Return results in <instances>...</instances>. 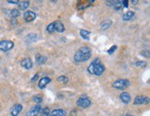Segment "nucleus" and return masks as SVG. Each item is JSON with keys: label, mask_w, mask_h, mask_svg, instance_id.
Returning a JSON list of instances; mask_svg holds the SVG:
<instances>
[{"label": "nucleus", "mask_w": 150, "mask_h": 116, "mask_svg": "<svg viewBox=\"0 0 150 116\" xmlns=\"http://www.w3.org/2000/svg\"><path fill=\"white\" fill-rule=\"evenodd\" d=\"M41 116H49L50 115V110L49 108H44L43 110H41Z\"/></svg>", "instance_id": "aec40b11"}, {"label": "nucleus", "mask_w": 150, "mask_h": 116, "mask_svg": "<svg viewBox=\"0 0 150 116\" xmlns=\"http://www.w3.org/2000/svg\"><path fill=\"white\" fill-rule=\"evenodd\" d=\"M50 116H66V113H65L64 110L58 109V110H54L52 111L50 113Z\"/></svg>", "instance_id": "2eb2a0df"}, {"label": "nucleus", "mask_w": 150, "mask_h": 116, "mask_svg": "<svg viewBox=\"0 0 150 116\" xmlns=\"http://www.w3.org/2000/svg\"><path fill=\"white\" fill-rule=\"evenodd\" d=\"M46 30L48 31L49 33H53L54 31H55V27H54V22H52L50 23L49 25H48L46 27Z\"/></svg>", "instance_id": "b1692460"}, {"label": "nucleus", "mask_w": 150, "mask_h": 116, "mask_svg": "<svg viewBox=\"0 0 150 116\" xmlns=\"http://www.w3.org/2000/svg\"><path fill=\"white\" fill-rule=\"evenodd\" d=\"M105 71V66L98 58L95 59L88 66V72L92 75L101 76Z\"/></svg>", "instance_id": "f257e3e1"}, {"label": "nucleus", "mask_w": 150, "mask_h": 116, "mask_svg": "<svg viewBox=\"0 0 150 116\" xmlns=\"http://www.w3.org/2000/svg\"><path fill=\"white\" fill-rule=\"evenodd\" d=\"M91 56V50L88 47H82L79 51L76 52L74 55L75 62H84L90 58Z\"/></svg>", "instance_id": "f03ea898"}, {"label": "nucleus", "mask_w": 150, "mask_h": 116, "mask_svg": "<svg viewBox=\"0 0 150 116\" xmlns=\"http://www.w3.org/2000/svg\"><path fill=\"white\" fill-rule=\"evenodd\" d=\"M58 80H59V82L62 83V84H66L69 81V78L67 77H65V76H60V77H59Z\"/></svg>", "instance_id": "5701e85b"}, {"label": "nucleus", "mask_w": 150, "mask_h": 116, "mask_svg": "<svg viewBox=\"0 0 150 116\" xmlns=\"http://www.w3.org/2000/svg\"><path fill=\"white\" fill-rule=\"evenodd\" d=\"M77 105L81 108H83V109H86V108L90 107L91 101L86 96H83V97H81L78 101H77Z\"/></svg>", "instance_id": "20e7f679"}, {"label": "nucleus", "mask_w": 150, "mask_h": 116, "mask_svg": "<svg viewBox=\"0 0 150 116\" xmlns=\"http://www.w3.org/2000/svg\"><path fill=\"white\" fill-rule=\"evenodd\" d=\"M121 4H122V7H128V4H129V1H127V0H124V1H121Z\"/></svg>", "instance_id": "bb28decb"}, {"label": "nucleus", "mask_w": 150, "mask_h": 116, "mask_svg": "<svg viewBox=\"0 0 150 116\" xmlns=\"http://www.w3.org/2000/svg\"><path fill=\"white\" fill-rule=\"evenodd\" d=\"M20 14L21 13H20V10H18V9H12L10 11V16L12 18H18Z\"/></svg>", "instance_id": "4be33fe9"}, {"label": "nucleus", "mask_w": 150, "mask_h": 116, "mask_svg": "<svg viewBox=\"0 0 150 116\" xmlns=\"http://www.w3.org/2000/svg\"><path fill=\"white\" fill-rule=\"evenodd\" d=\"M35 61H36V63L38 64V65H43V64H44L46 62V57L43 56V55L38 54L35 57Z\"/></svg>", "instance_id": "f3484780"}, {"label": "nucleus", "mask_w": 150, "mask_h": 116, "mask_svg": "<svg viewBox=\"0 0 150 116\" xmlns=\"http://www.w3.org/2000/svg\"><path fill=\"white\" fill-rule=\"evenodd\" d=\"M120 101H122L124 104H128V103L131 101V96L127 92H122L120 95Z\"/></svg>", "instance_id": "f8f14e48"}, {"label": "nucleus", "mask_w": 150, "mask_h": 116, "mask_svg": "<svg viewBox=\"0 0 150 116\" xmlns=\"http://www.w3.org/2000/svg\"><path fill=\"white\" fill-rule=\"evenodd\" d=\"M38 77H39V76H38V74H36V75L34 76V77L32 78V82H34V81H36V80H37Z\"/></svg>", "instance_id": "c756f323"}, {"label": "nucleus", "mask_w": 150, "mask_h": 116, "mask_svg": "<svg viewBox=\"0 0 150 116\" xmlns=\"http://www.w3.org/2000/svg\"><path fill=\"white\" fill-rule=\"evenodd\" d=\"M124 116H133V115H131V114H126V115H124Z\"/></svg>", "instance_id": "473e14b6"}, {"label": "nucleus", "mask_w": 150, "mask_h": 116, "mask_svg": "<svg viewBox=\"0 0 150 116\" xmlns=\"http://www.w3.org/2000/svg\"><path fill=\"white\" fill-rule=\"evenodd\" d=\"M141 54H142V55H144L145 57H149V51H147V52H142Z\"/></svg>", "instance_id": "cd10ccee"}, {"label": "nucleus", "mask_w": 150, "mask_h": 116, "mask_svg": "<svg viewBox=\"0 0 150 116\" xmlns=\"http://www.w3.org/2000/svg\"><path fill=\"white\" fill-rule=\"evenodd\" d=\"M54 27H55V31H59V32H63L65 30V27L63 24L59 21H57L54 22Z\"/></svg>", "instance_id": "ddd939ff"}, {"label": "nucleus", "mask_w": 150, "mask_h": 116, "mask_svg": "<svg viewBox=\"0 0 150 116\" xmlns=\"http://www.w3.org/2000/svg\"><path fill=\"white\" fill-rule=\"evenodd\" d=\"M14 46L13 42L9 41V40H4V41L0 42V51L3 52H7L11 50Z\"/></svg>", "instance_id": "39448f33"}, {"label": "nucleus", "mask_w": 150, "mask_h": 116, "mask_svg": "<svg viewBox=\"0 0 150 116\" xmlns=\"http://www.w3.org/2000/svg\"><path fill=\"white\" fill-rule=\"evenodd\" d=\"M19 9L21 10H25L27 9L30 6V2L29 1H19Z\"/></svg>", "instance_id": "dca6fc26"}, {"label": "nucleus", "mask_w": 150, "mask_h": 116, "mask_svg": "<svg viewBox=\"0 0 150 116\" xmlns=\"http://www.w3.org/2000/svg\"><path fill=\"white\" fill-rule=\"evenodd\" d=\"M41 110H42L41 106L38 104V105H36L34 107H32V109L27 113L26 116H37L40 111H41Z\"/></svg>", "instance_id": "0eeeda50"}, {"label": "nucleus", "mask_w": 150, "mask_h": 116, "mask_svg": "<svg viewBox=\"0 0 150 116\" xmlns=\"http://www.w3.org/2000/svg\"><path fill=\"white\" fill-rule=\"evenodd\" d=\"M116 49H117V46H116V45H113V46L110 47V49H109V50L108 51V53L109 54H113V53H114V52L116 51Z\"/></svg>", "instance_id": "a878e982"}, {"label": "nucleus", "mask_w": 150, "mask_h": 116, "mask_svg": "<svg viewBox=\"0 0 150 116\" xmlns=\"http://www.w3.org/2000/svg\"><path fill=\"white\" fill-rule=\"evenodd\" d=\"M129 86H131V82L128 79H118L113 83V87L117 89H125Z\"/></svg>", "instance_id": "7ed1b4c3"}, {"label": "nucleus", "mask_w": 150, "mask_h": 116, "mask_svg": "<svg viewBox=\"0 0 150 116\" xmlns=\"http://www.w3.org/2000/svg\"><path fill=\"white\" fill-rule=\"evenodd\" d=\"M21 66L25 69H31L32 67V61L30 58H23L21 61Z\"/></svg>", "instance_id": "1a4fd4ad"}, {"label": "nucleus", "mask_w": 150, "mask_h": 116, "mask_svg": "<svg viewBox=\"0 0 150 116\" xmlns=\"http://www.w3.org/2000/svg\"><path fill=\"white\" fill-rule=\"evenodd\" d=\"M80 35L82 36V38H83L84 40H88L90 39V31L85 30H80Z\"/></svg>", "instance_id": "a211bd4d"}, {"label": "nucleus", "mask_w": 150, "mask_h": 116, "mask_svg": "<svg viewBox=\"0 0 150 116\" xmlns=\"http://www.w3.org/2000/svg\"><path fill=\"white\" fill-rule=\"evenodd\" d=\"M132 3H133V4H135H135L138 3V1H132Z\"/></svg>", "instance_id": "2f4dec72"}, {"label": "nucleus", "mask_w": 150, "mask_h": 116, "mask_svg": "<svg viewBox=\"0 0 150 116\" xmlns=\"http://www.w3.org/2000/svg\"><path fill=\"white\" fill-rule=\"evenodd\" d=\"M7 2L9 4H19V1H15V0H9Z\"/></svg>", "instance_id": "7c9ffc66"}, {"label": "nucleus", "mask_w": 150, "mask_h": 116, "mask_svg": "<svg viewBox=\"0 0 150 116\" xmlns=\"http://www.w3.org/2000/svg\"><path fill=\"white\" fill-rule=\"evenodd\" d=\"M51 82V78H48V77H46V78H43L40 79V81L38 83V86L40 89H44V87H46L47 84H49Z\"/></svg>", "instance_id": "9b49d317"}, {"label": "nucleus", "mask_w": 150, "mask_h": 116, "mask_svg": "<svg viewBox=\"0 0 150 116\" xmlns=\"http://www.w3.org/2000/svg\"><path fill=\"white\" fill-rule=\"evenodd\" d=\"M149 102V98L147 97H144V96H137L135 99V101H133V104L135 105H140V104H147Z\"/></svg>", "instance_id": "423d86ee"}, {"label": "nucleus", "mask_w": 150, "mask_h": 116, "mask_svg": "<svg viewBox=\"0 0 150 116\" xmlns=\"http://www.w3.org/2000/svg\"><path fill=\"white\" fill-rule=\"evenodd\" d=\"M22 105L15 104L13 107L11 108V111H10L11 116H18L20 114V113L22 111Z\"/></svg>", "instance_id": "9d476101"}, {"label": "nucleus", "mask_w": 150, "mask_h": 116, "mask_svg": "<svg viewBox=\"0 0 150 116\" xmlns=\"http://www.w3.org/2000/svg\"><path fill=\"white\" fill-rule=\"evenodd\" d=\"M136 66H140V67H145L147 66V63L144 61H137L136 62Z\"/></svg>", "instance_id": "393cba45"}, {"label": "nucleus", "mask_w": 150, "mask_h": 116, "mask_svg": "<svg viewBox=\"0 0 150 116\" xmlns=\"http://www.w3.org/2000/svg\"><path fill=\"white\" fill-rule=\"evenodd\" d=\"M32 101L39 104V103L42 102L43 98H42V96H40V95H35V96H34V97H32Z\"/></svg>", "instance_id": "412c9836"}, {"label": "nucleus", "mask_w": 150, "mask_h": 116, "mask_svg": "<svg viewBox=\"0 0 150 116\" xmlns=\"http://www.w3.org/2000/svg\"><path fill=\"white\" fill-rule=\"evenodd\" d=\"M117 1H108L107 4H108V6H115V4H116Z\"/></svg>", "instance_id": "c85d7f7f"}, {"label": "nucleus", "mask_w": 150, "mask_h": 116, "mask_svg": "<svg viewBox=\"0 0 150 116\" xmlns=\"http://www.w3.org/2000/svg\"><path fill=\"white\" fill-rule=\"evenodd\" d=\"M24 21H25L26 22H31L32 21H34L35 18H36V15L34 12H32V11H27L24 13Z\"/></svg>", "instance_id": "6e6552de"}, {"label": "nucleus", "mask_w": 150, "mask_h": 116, "mask_svg": "<svg viewBox=\"0 0 150 116\" xmlns=\"http://www.w3.org/2000/svg\"><path fill=\"white\" fill-rule=\"evenodd\" d=\"M111 24H112V21H110V19H105L104 21H102L101 22V24H100V28L102 30H108L109 27L111 26Z\"/></svg>", "instance_id": "4468645a"}, {"label": "nucleus", "mask_w": 150, "mask_h": 116, "mask_svg": "<svg viewBox=\"0 0 150 116\" xmlns=\"http://www.w3.org/2000/svg\"><path fill=\"white\" fill-rule=\"evenodd\" d=\"M133 16H135V12L133 11H128L122 16V19L123 21H130V19H131Z\"/></svg>", "instance_id": "6ab92c4d"}]
</instances>
